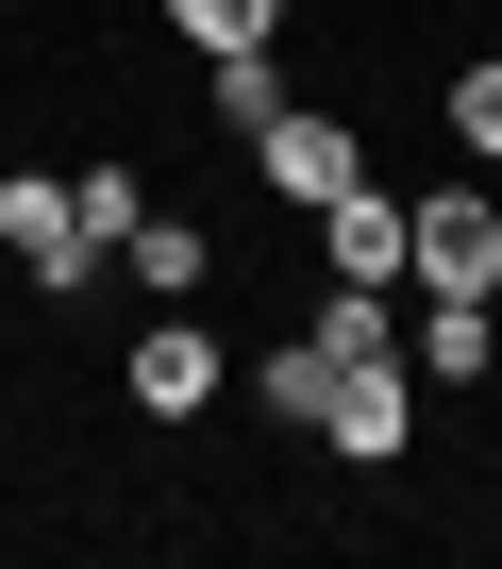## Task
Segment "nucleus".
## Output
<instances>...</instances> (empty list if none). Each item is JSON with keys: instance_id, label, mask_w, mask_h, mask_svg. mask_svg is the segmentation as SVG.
Segmentation results:
<instances>
[{"instance_id": "nucleus-1", "label": "nucleus", "mask_w": 502, "mask_h": 569, "mask_svg": "<svg viewBox=\"0 0 502 569\" xmlns=\"http://www.w3.org/2000/svg\"><path fill=\"white\" fill-rule=\"evenodd\" d=\"M402 268L435 284V302H485V284H502V218H485L469 184H435V201L402 218Z\"/></svg>"}, {"instance_id": "nucleus-2", "label": "nucleus", "mask_w": 502, "mask_h": 569, "mask_svg": "<svg viewBox=\"0 0 502 569\" xmlns=\"http://www.w3.org/2000/svg\"><path fill=\"white\" fill-rule=\"evenodd\" d=\"M0 251H18L34 284H84V268H101V234H84L68 184H0Z\"/></svg>"}, {"instance_id": "nucleus-3", "label": "nucleus", "mask_w": 502, "mask_h": 569, "mask_svg": "<svg viewBox=\"0 0 502 569\" xmlns=\"http://www.w3.org/2000/svg\"><path fill=\"white\" fill-rule=\"evenodd\" d=\"M319 268L335 284H402V201H369V168L319 201Z\"/></svg>"}, {"instance_id": "nucleus-4", "label": "nucleus", "mask_w": 502, "mask_h": 569, "mask_svg": "<svg viewBox=\"0 0 502 569\" xmlns=\"http://www.w3.org/2000/svg\"><path fill=\"white\" fill-rule=\"evenodd\" d=\"M402 419H419V402H402V352H385V369H335V402H319V436H335L352 469H385V452H402Z\"/></svg>"}, {"instance_id": "nucleus-5", "label": "nucleus", "mask_w": 502, "mask_h": 569, "mask_svg": "<svg viewBox=\"0 0 502 569\" xmlns=\"http://www.w3.org/2000/svg\"><path fill=\"white\" fill-rule=\"evenodd\" d=\"M251 151H269V184H285V201H335V184H352V134H335V118H302V101L251 134Z\"/></svg>"}, {"instance_id": "nucleus-6", "label": "nucleus", "mask_w": 502, "mask_h": 569, "mask_svg": "<svg viewBox=\"0 0 502 569\" xmlns=\"http://www.w3.org/2000/svg\"><path fill=\"white\" fill-rule=\"evenodd\" d=\"M201 402H218V352H201L184 319H168V336H134V419H201Z\"/></svg>"}, {"instance_id": "nucleus-7", "label": "nucleus", "mask_w": 502, "mask_h": 569, "mask_svg": "<svg viewBox=\"0 0 502 569\" xmlns=\"http://www.w3.org/2000/svg\"><path fill=\"white\" fill-rule=\"evenodd\" d=\"M319 352H335V369H385V352H402L385 284H335V302H319Z\"/></svg>"}, {"instance_id": "nucleus-8", "label": "nucleus", "mask_w": 502, "mask_h": 569, "mask_svg": "<svg viewBox=\"0 0 502 569\" xmlns=\"http://www.w3.org/2000/svg\"><path fill=\"white\" fill-rule=\"evenodd\" d=\"M118 251H134V284H151V302H184V284H201V268H218V251H201V234H184V218H134V234H118Z\"/></svg>"}, {"instance_id": "nucleus-9", "label": "nucleus", "mask_w": 502, "mask_h": 569, "mask_svg": "<svg viewBox=\"0 0 502 569\" xmlns=\"http://www.w3.org/2000/svg\"><path fill=\"white\" fill-rule=\"evenodd\" d=\"M485 336H502L485 302H435V319H419V369H435V386H469V369H485Z\"/></svg>"}, {"instance_id": "nucleus-10", "label": "nucleus", "mask_w": 502, "mask_h": 569, "mask_svg": "<svg viewBox=\"0 0 502 569\" xmlns=\"http://www.w3.org/2000/svg\"><path fill=\"white\" fill-rule=\"evenodd\" d=\"M168 18H184L201 51H269V18H285V0H168Z\"/></svg>"}, {"instance_id": "nucleus-11", "label": "nucleus", "mask_w": 502, "mask_h": 569, "mask_svg": "<svg viewBox=\"0 0 502 569\" xmlns=\"http://www.w3.org/2000/svg\"><path fill=\"white\" fill-rule=\"evenodd\" d=\"M319 402H335V352H319V336H302V352H269V419H319Z\"/></svg>"}, {"instance_id": "nucleus-12", "label": "nucleus", "mask_w": 502, "mask_h": 569, "mask_svg": "<svg viewBox=\"0 0 502 569\" xmlns=\"http://www.w3.org/2000/svg\"><path fill=\"white\" fill-rule=\"evenodd\" d=\"M452 134H469V168H502V68H469V84H452Z\"/></svg>"}, {"instance_id": "nucleus-13", "label": "nucleus", "mask_w": 502, "mask_h": 569, "mask_svg": "<svg viewBox=\"0 0 502 569\" xmlns=\"http://www.w3.org/2000/svg\"><path fill=\"white\" fill-rule=\"evenodd\" d=\"M485 319H502V284H485Z\"/></svg>"}]
</instances>
